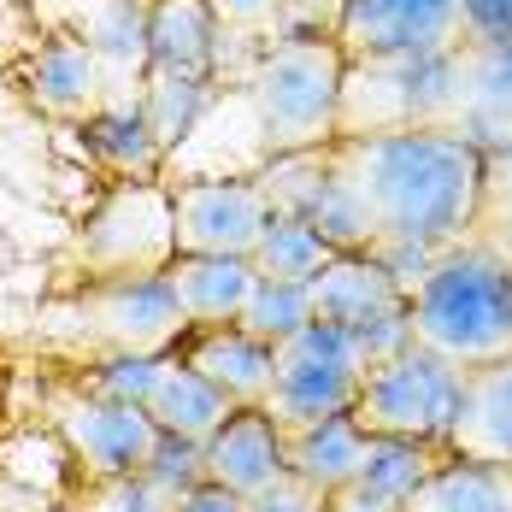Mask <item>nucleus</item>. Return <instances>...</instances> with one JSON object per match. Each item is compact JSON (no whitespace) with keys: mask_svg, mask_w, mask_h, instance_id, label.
<instances>
[{"mask_svg":"<svg viewBox=\"0 0 512 512\" xmlns=\"http://www.w3.org/2000/svg\"><path fill=\"white\" fill-rule=\"evenodd\" d=\"M277 212L307 218L336 254H365L412 283L430 259L483 230L489 154L436 130L336 136L259 171Z\"/></svg>","mask_w":512,"mask_h":512,"instance_id":"nucleus-1","label":"nucleus"},{"mask_svg":"<svg viewBox=\"0 0 512 512\" xmlns=\"http://www.w3.org/2000/svg\"><path fill=\"white\" fill-rule=\"evenodd\" d=\"M412 342L460 371L512 359V265L501 242H460L407 283Z\"/></svg>","mask_w":512,"mask_h":512,"instance_id":"nucleus-2","label":"nucleus"},{"mask_svg":"<svg viewBox=\"0 0 512 512\" xmlns=\"http://www.w3.org/2000/svg\"><path fill=\"white\" fill-rule=\"evenodd\" d=\"M342 77H348V59L330 36H283L259 48L242 89L265 130V154L289 159L330 148L342 136Z\"/></svg>","mask_w":512,"mask_h":512,"instance_id":"nucleus-3","label":"nucleus"},{"mask_svg":"<svg viewBox=\"0 0 512 512\" xmlns=\"http://www.w3.org/2000/svg\"><path fill=\"white\" fill-rule=\"evenodd\" d=\"M48 324L71 348H89L95 359H165L189 330L165 271H154V277H83L48 312Z\"/></svg>","mask_w":512,"mask_h":512,"instance_id":"nucleus-4","label":"nucleus"},{"mask_svg":"<svg viewBox=\"0 0 512 512\" xmlns=\"http://www.w3.org/2000/svg\"><path fill=\"white\" fill-rule=\"evenodd\" d=\"M412 130L460 136L483 154H512V42H460L442 59H418Z\"/></svg>","mask_w":512,"mask_h":512,"instance_id":"nucleus-5","label":"nucleus"},{"mask_svg":"<svg viewBox=\"0 0 512 512\" xmlns=\"http://www.w3.org/2000/svg\"><path fill=\"white\" fill-rule=\"evenodd\" d=\"M371 354L359 348L348 330L336 324H307L295 336H283L271 348V395H265V418L277 424V436L312 430L324 418H342L359 407Z\"/></svg>","mask_w":512,"mask_h":512,"instance_id":"nucleus-6","label":"nucleus"},{"mask_svg":"<svg viewBox=\"0 0 512 512\" xmlns=\"http://www.w3.org/2000/svg\"><path fill=\"white\" fill-rule=\"evenodd\" d=\"M460 395H465V371L460 365H448L442 354H430V348L407 342L401 354L377 359V365L365 371L354 424L365 430V436L448 448V430H454Z\"/></svg>","mask_w":512,"mask_h":512,"instance_id":"nucleus-7","label":"nucleus"},{"mask_svg":"<svg viewBox=\"0 0 512 512\" xmlns=\"http://www.w3.org/2000/svg\"><path fill=\"white\" fill-rule=\"evenodd\" d=\"M177 259V218H171V183H112L89 224L71 236L65 265L83 277H154Z\"/></svg>","mask_w":512,"mask_h":512,"instance_id":"nucleus-8","label":"nucleus"},{"mask_svg":"<svg viewBox=\"0 0 512 512\" xmlns=\"http://www.w3.org/2000/svg\"><path fill=\"white\" fill-rule=\"evenodd\" d=\"M330 42L348 65H412L465 42L460 0H342Z\"/></svg>","mask_w":512,"mask_h":512,"instance_id":"nucleus-9","label":"nucleus"},{"mask_svg":"<svg viewBox=\"0 0 512 512\" xmlns=\"http://www.w3.org/2000/svg\"><path fill=\"white\" fill-rule=\"evenodd\" d=\"M312 295V324H336L348 330L359 348L371 354V365L389 354H401L412 342L407 324V283L365 254H336L318 277L307 283Z\"/></svg>","mask_w":512,"mask_h":512,"instance_id":"nucleus-10","label":"nucleus"},{"mask_svg":"<svg viewBox=\"0 0 512 512\" xmlns=\"http://www.w3.org/2000/svg\"><path fill=\"white\" fill-rule=\"evenodd\" d=\"M53 430L59 442L71 448V460L89 471V483H124L136 477L148 454L159 442V424L148 418V407H130V401H106L95 389H53Z\"/></svg>","mask_w":512,"mask_h":512,"instance_id":"nucleus-11","label":"nucleus"},{"mask_svg":"<svg viewBox=\"0 0 512 512\" xmlns=\"http://www.w3.org/2000/svg\"><path fill=\"white\" fill-rule=\"evenodd\" d=\"M277 201L259 177H201L171 183V218H177V254H224L254 259L259 236L271 224Z\"/></svg>","mask_w":512,"mask_h":512,"instance_id":"nucleus-12","label":"nucleus"},{"mask_svg":"<svg viewBox=\"0 0 512 512\" xmlns=\"http://www.w3.org/2000/svg\"><path fill=\"white\" fill-rule=\"evenodd\" d=\"M24 101L36 106L42 118L89 124L118 95H112V77H106L101 53L89 48L77 30H53L48 42L36 48V59L24 65Z\"/></svg>","mask_w":512,"mask_h":512,"instance_id":"nucleus-13","label":"nucleus"},{"mask_svg":"<svg viewBox=\"0 0 512 512\" xmlns=\"http://www.w3.org/2000/svg\"><path fill=\"white\" fill-rule=\"evenodd\" d=\"M171 359L206 377L230 407H265L271 395V342H259L242 324H189Z\"/></svg>","mask_w":512,"mask_h":512,"instance_id":"nucleus-14","label":"nucleus"},{"mask_svg":"<svg viewBox=\"0 0 512 512\" xmlns=\"http://www.w3.org/2000/svg\"><path fill=\"white\" fill-rule=\"evenodd\" d=\"M448 454L471 465L512 471V359L465 371V395L448 430Z\"/></svg>","mask_w":512,"mask_h":512,"instance_id":"nucleus-15","label":"nucleus"},{"mask_svg":"<svg viewBox=\"0 0 512 512\" xmlns=\"http://www.w3.org/2000/svg\"><path fill=\"white\" fill-rule=\"evenodd\" d=\"M218 53H224V30H218L206 0H154V12H148V71L189 77V83H218Z\"/></svg>","mask_w":512,"mask_h":512,"instance_id":"nucleus-16","label":"nucleus"},{"mask_svg":"<svg viewBox=\"0 0 512 512\" xmlns=\"http://www.w3.org/2000/svg\"><path fill=\"white\" fill-rule=\"evenodd\" d=\"M283 471H289L283 436H277V424L265 418V407H236L230 424L206 442V483H218V489H230V495H242V501H254L259 489L277 483Z\"/></svg>","mask_w":512,"mask_h":512,"instance_id":"nucleus-17","label":"nucleus"},{"mask_svg":"<svg viewBox=\"0 0 512 512\" xmlns=\"http://www.w3.org/2000/svg\"><path fill=\"white\" fill-rule=\"evenodd\" d=\"M165 283L189 324H242V312L259 289L254 259H224V254H177L165 265Z\"/></svg>","mask_w":512,"mask_h":512,"instance_id":"nucleus-18","label":"nucleus"},{"mask_svg":"<svg viewBox=\"0 0 512 512\" xmlns=\"http://www.w3.org/2000/svg\"><path fill=\"white\" fill-rule=\"evenodd\" d=\"M148 12H154V0H89L83 6L77 36L101 53L118 101L142 95V77H148Z\"/></svg>","mask_w":512,"mask_h":512,"instance_id":"nucleus-19","label":"nucleus"},{"mask_svg":"<svg viewBox=\"0 0 512 512\" xmlns=\"http://www.w3.org/2000/svg\"><path fill=\"white\" fill-rule=\"evenodd\" d=\"M83 142H89V159L101 165L106 177H118V183L165 177V148H159L142 101H112L106 112H95L83 124Z\"/></svg>","mask_w":512,"mask_h":512,"instance_id":"nucleus-20","label":"nucleus"},{"mask_svg":"<svg viewBox=\"0 0 512 512\" xmlns=\"http://www.w3.org/2000/svg\"><path fill=\"white\" fill-rule=\"evenodd\" d=\"M142 407H148V418H154L165 436H183V442H201V448L230 424V412H236L206 377H195L183 359H171V354L159 359V377H154V389H148Z\"/></svg>","mask_w":512,"mask_h":512,"instance_id":"nucleus-21","label":"nucleus"},{"mask_svg":"<svg viewBox=\"0 0 512 512\" xmlns=\"http://www.w3.org/2000/svg\"><path fill=\"white\" fill-rule=\"evenodd\" d=\"M365 454H371V436L354 424V412L324 418V424H312V430L283 436V460H289V471L307 477L312 489H324V495H342L348 483H359Z\"/></svg>","mask_w":512,"mask_h":512,"instance_id":"nucleus-22","label":"nucleus"},{"mask_svg":"<svg viewBox=\"0 0 512 512\" xmlns=\"http://www.w3.org/2000/svg\"><path fill=\"white\" fill-rule=\"evenodd\" d=\"M401 512H512V471L448 460L412 489Z\"/></svg>","mask_w":512,"mask_h":512,"instance_id":"nucleus-23","label":"nucleus"},{"mask_svg":"<svg viewBox=\"0 0 512 512\" xmlns=\"http://www.w3.org/2000/svg\"><path fill=\"white\" fill-rule=\"evenodd\" d=\"M330 259H336V248L312 230L307 218L271 212V224H265V236H259V248H254V271L265 283H312Z\"/></svg>","mask_w":512,"mask_h":512,"instance_id":"nucleus-24","label":"nucleus"},{"mask_svg":"<svg viewBox=\"0 0 512 512\" xmlns=\"http://www.w3.org/2000/svg\"><path fill=\"white\" fill-rule=\"evenodd\" d=\"M212 95H218V83L159 77V71H148V77H142V95H136V101H142V112H148V124H154V136H159V148H165V159L189 142V130L206 118Z\"/></svg>","mask_w":512,"mask_h":512,"instance_id":"nucleus-25","label":"nucleus"},{"mask_svg":"<svg viewBox=\"0 0 512 512\" xmlns=\"http://www.w3.org/2000/svg\"><path fill=\"white\" fill-rule=\"evenodd\" d=\"M454 454L448 448H430V442H389V436H371V454H365V471H359V489L383 495V501H401L436 471L448 465Z\"/></svg>","mask_w":512,"mask_h":512,"instance_id":"nucleus-26","label":"nucleus"},{"mask_svg":"<svg viewBox=\"0 0 512 512\" xmlns=\"http://www.w3.org/2000/svg\"><path fill=\"white\" fill-rule=\"evenodd\" d=\"M312 324V295L307 283H265L259 277L254 301H248V312H242V330H254L259 342H283V336H295V330H307Z\"/></svg>","mask_w":512,"mask_h":512,"instance_id":"nucleus-27","label":"nucleus"},{"mask_svg":"<svg viewBox=\"0 0 512 512\" xmlns=\"http://www.w3.org/2000/svg\"><path fill=\"white\" fill-rule=\"evenodd\" d=\"M136 477L154 489L159 507H171L177 495H189V489H201V483H206V448H201V442H183V436H165V430H159L154 454H148V465H142Z\"/></svg>","mask_w":512,"mask_h":512,"instance_id":"nucleus-28","label":"nucleus"},{"mask_svg":"<svg viewBox=\"0 0 512 512\" xmlns=\"http://www.w3.org/2000/svg\"><path fill=\"white\" fill-rule=\"evenodd\" d=\"M224 42H254V48H271L289 36V0H206Z\"/></svg>","mask_w":512,"mask_h":512,"instance_id":"nucleus-29","label":"nucleus"},{"mask_svg":"<svg viewBox=\"0 0 512 512\" xmlns=\"http://www.w3.org/2000/svg\"><path fill=\"white\" fill-rule=\"evenodd\" d=\"M89 371H95V377H89L83 389H95V395H106V401L142 407L148 389H154V377H159V359H95Z\"/></svg>","mask_w":512,"mask_h":512,"instance_id":"nucleus-30","label":"nucleus"},{"mask_svg":"<svg viewBox=\"0 0 512 512\" xmlns=\"http://www.w3.org/2000/svg\"><path fill=\"white\" fill-rule=\"evenodd\" d=\"M248 512H330V495L324 489H312L307 477H295V471H283L277 483H265Z\"/></svg>","mask_w":512,"mask_h":512,"instance_id":"nucleus-31","label":"nucleus"},{"mask_svg":"<svg viewBox=\"0 0 512 512\" xmlns=\"http://www.w3.org/2000/svg\"><path fill=\"white\" fill-rule=\"evenodd\" d=\"M465 42H512V0H460Z\"/></svg>","mask_w":512,"mask_h":512,"instance_id":"nucleus-32","label":"nucleus"},{"mask_svg":"<svg viewBox=\"0 0 512 512\" xmlns=\"http://www.w3.org/2000/svg\"><path fill=\"white\" fill-rule=\"evenodd\" d=\"M342 0H289V36H330Z\"/></svg>","mask_w":512,"mask_h":512,"instance_id":"nucleus-33","label":"nucleus"},{"mask_svg":"<svg viewBox=\"0 0 512 512\" xmlns=\"http://www.w3.org/2000/svg\"><path fill=\"white\" fill-rule=\"evenodd\" d=\"M165 512H248V501H242V495H230V489H218V483H201V489L177 495Z\"/></svg>","mask_w":512,"mask_h":512,"instance_id":"nucleus-34","label":"nucleus"},{"mask_svg":"<svg viewBox=\"0 0 512 512\" xmlns=\"http://www.w3.org/2000/svg\"><path fill=\"white\" fill-rule=\"evenodd\" d=\"M330 512H401V501H383V495H371V489L348 483L342 495H330Z\"/></svg>","mask_w":512,"mask_h":512,"instance_id":"nucleus-35","label":"nucleus"},{"mask_svg":"<svg viewBox=\"0 0 512 512\" xmlns=\"http://www.w3.org/2000/svg\"><path fill=\"white\" fill-rule=\"evenodd\" d=\"M501 254H507V265H512V236H507V242H501Z\"/></svg>","mask_w":512,"mask_h":512,"instance_id":"nucleus-36","label":"nucleus"}]
</instances>
